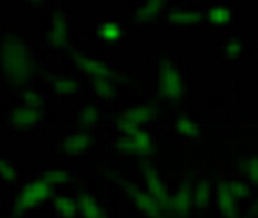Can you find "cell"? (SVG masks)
<instances>
[{
	"label": "cell",
	"mask_w": 258,
	"mask_h": 218,
	"mask_svg": "<svg viewBox=\"0 0 258 218\" xmlns=\"http://www.w3.org/2000/svg\"><path fill=\"white\" fill-rule=\"evenodd\" d=\"M201 14L195 10H178L169 14V20L173 23H197Z\"/></svg>",
	"instance_id": "2e32d148"
},
{
	"label": "cell",
	"mask_w": 258,
	"mask_h": 218,
	"mask_svg": "<svg viewBox=\"0 0 258 218\" xmlns=\"http://www.w3.org/2000/svg\"><path fill=\"white\" fill-rule=\"evenodd\" d=\"M162 7H164V2H161V0H149V2H146L143 7L139 8V11H138V19H139V20H149V19H153V17L161 11Z\"/></svg>",
	"instance_id": "d6986e66"
},
{
	"label": "cell",
	"mask_w": 258,
	"mask_h": 218,
	"mask_svg": "<svg viewBox=\"0 0 258 218\" xmlns=\"http://www.w3.org/2000/svg\"><path fill=\"white\" fill-rule=\"evenodd\" d=\"M128 192H130V195L135 201V204L143 210L146 215H149L150 218H156L159 215V204L155 201V198L150 195V193L144 192V190H141L135 186H127Z\"/></svg>",
	"instance_id": "52a82bcc"
},
{
	"label": "cell",
	"mask_w": 258,
	"mask_h": 218,
	"mask_svg": "<svg viewBox=\"0 0 258 218\" xmlns=\"http://www.w3.org/2000/svg\"><path fill=\"white\" fill-rule=\"evenodd\" d=\"M116 149L122 153L147 155L152 150V138L147 132L138 130L133 135H124L116 141Z\"/></svg>",
	"instance_id": "277c9868"
},
{
	"label": "cell",
	"mask_w": 258,
	"mask_h": 218,
	"mask_svg": "<svg viewBox=\"0 0 258 218\" xmlns=\"http://www.w3.org/2000/svg\"><path fill=\"white\" fill-rule=\"evenodd\" d=\"M99 119V110L95 105H87L81 110L78 116V123L82 126H93L96 124Z\"/></svg>",
	"instance_id": "ffe728a7"
},
{
	"label": "cell",
	"mask_w": 258,
	"mask_h": 218,
	"mask_svg": "<svg viewBox=\"0 0 258 218\" xmlns=\"http://www.w3.org/2000/svg\"><path fill=\"white\" fill-rule=\"evenodd\" d=\"M182 79L175 65L166 62L159 67V91L164 98L178 101L182 96Z\"/></svg>",
	"instance_id": "7a4b0ae2"
},
{
	"label": "cell",
	"mask_w": 258,
	"mask_h": 218,
	"mask_svg": "<svg viewBox=\"0 0 258 218\" xmlns=\"http://www.w3.org/2000/svg\"><path fill=\"white\" fill-rule=\"evenodd\" d=\"M241 51H243V45H241V42H238V40H232V42H229L227 46H226V53H227L230 58H238V56L241 54Z\"/></svg>",
	"instance_id": "f546056e"
},
{
	"label": "cell",
	"mask_w": 258,
	"mask_h": 218,
	"mask_svg": "<svg viewBox=\"0 0 258 218\" xmlns=\"http://www.w3.org/2000/svg\"><path fill=\"white\" fill-rule=\"evenodd\" d=\"M230 17H232L230 10L226 7H221V5L210 8L207 13V19L212 23H215V25H224V23H229Z\"/></svg>",
	"instance_id": "e0dca14e"
},
{
	"label": "cell",
	"mask_w": 258,
	"mask_h": 218,
	"mask_svg": "<svg viewBox=\"0 0 258 218\" xmlns=\"http://www.w3.org/2000/svg\"><path fill=\"white\" fill-rule=\"evenodd\" d=\"M176 130L179 135L182 136H187V138H195L200 135V127L192 123L190 119H187V118H181L178 119V123H176Z\"/></svg>",
	"instance_id": "44dd1931"
},
{
	"label": "cell",
	"mask_w": 258,
	"mask_h": 218,
	"mask_svg": "<svg viewBox=\"0 0 258 218\" xmlns=\"http://www.w3.org/2000/svg\"><path fill=\"white\" fill-rule=\"evenodd\" d=\"M78 207L85 218H102L99 204L90 195H81L78 200Z\"/></svg>",
	"instance_id": "5bb4252c"
},
{
	"label": "cell",
	"mask_w": 258,
	"mask_h": 218,
	"mask_svg": "<svg viewBox=\"0 0 258 218\" xmlns=\"http://www.w3.org/2000/svg\"><path fill=\"white\" fill-rule=\"evenodd\" d=\"M102 218H104V216H102Z\"/></svg>",
	"instance_id": "1f68e13d"
},
{
	"label": "cell",
	"mask_w": 258,
	"mask_h": 218,
	"mask_svg": "<svg viewBox=\"0 0 258 218\" xmlns=\"http://www.w3.org/2000/svg\"><path fill=\"white\" fill-rule=\"evenodd\" d=\"M48 184H63L68 180V175L63 171H51L43 178Z\"/></svg>",
	"instance_id": "83f0119b"
},
{
	"label": "cell",
	"mask_w": 258,
	"mask_h": 218,
	"mask_svg": "<svg viewBox=\"0 0 258 218\" xmlns=\"http://www.w3.org/2000/svg\"><path fill=\"white\" fill-rule=\"evenodd\" d=\"M146 181H147V187H149V193L155 198V201L159 204V207H170V197L167 193V189L164 187V184L161 183V180L156 177V174L149 169L146 171Z\"/></svg>",
	"instance_id": "ba28073f"
},
{
	"label": "cell",
	"mask_w": 258,
	"mask_h": 218,
	"mask_svg": "<svg viewBox=\"0 0 258 218\" xmlns=\"http://www.w3.org/2000/svg\"><path fill=\"white\" fill-rule=\"evenodd\" d=\"M22 101H23V107H28L33 110H40L45 107L43 98L36 91H25L22 94Z\"/></svg>",
	"instance_id": "d4e9b609"
},
{
	"label": "cell",
	"mask_w": 258,
	"mask_h": 218,
	"mask_svg": "<svg viewBox=\"0 0 258 218\" xmlns=\"http://www.w3.org/2000/svg\"><path fill=\"white\" fill-rule=\"evenodd\" d=\"M75 62L78 64V67L82 71H85L87 75H91L95 79H110V76H111L110 68L102 61H98V59L84 56L81 53H76L75 54Z\"/></svg>",
	"instance_id": "8992f818"
},
{
	"label": "cell",
	"mask_w": 258,
	"mask_h": 218,
	"mask_svg": "<svg viewBox=\"0 0 258 218\" xmlns=\"http://www.w3.org/2000/svg\"><path fill=\"white\" fill-rule=\"evenodd\" d=\"M42 121V113L40 110H33L28 107H20L16 108L10 115V124L16 127H30L34 126Z\"/></svg>",
	"instance_id": "9c48e42d"
},
{
	"label": "cell",
	"mask_w": 258,
	"mask_h": 218,
	"mask_svg": "<svg viewBox=\"0 0 258 218\" xmlns=\"http://www.w3.org/2000/svg\"><path fill=\"white\" fill-rule=\"evenodd\" d=\"M67 37H68L67 22H65V19L62 17V14H60V13H57V14L54 16V19H53V27H51L50 39H51L53 45H56V46H62V45H65Z\"/></svg>",
	"instance_id": "4fadbf2b"
},
{
	"label": "cell",
	"mask_w": 258,
	"mask_h": 218,
	"mask_svg": "<svg viewBox=\"0 0 258 218\" xmlns=\"http://www.w3.org/2000/svg\"><path fill=\"white\" fill-rule=\"evenodd\" d=\"M54 204H56L57 212L62 216H65V218H73L76 215L78 209H79L78 207V203H75L73 200H70L67 197H57L56 201H54Z\"/></svg>",
	"instance_id": "ac0fdd59"
},
{
	"label": "cell",
	"mask_w": 258,
	"mask_h": 218,
	"mask_svg": "<svg viewBox=\"0 0 258 218\" xmlns=\"http://www.w3.org/2000/svg\"><path fill=\"white\" fill-rule=\"evenodd\" d=\"M253 210H255V212H258V200H256V203H255V207H253Z\"/></svg>",
	"instance_id": "4dcf8cb0"
},
{
	"label": "cell",
	"mask_w": 258,
	"mask_h": 218,
	"mask_svg": "<svg viewBox=\"0 0 258 218\" xmlns=\"http://www.w3.org/2000/svg\"><path fill=\"white\" fill-rule=\"evenodd\" d=\"M229 189L232 192V195L235 198H238V200L246 198L249 195V186L244 181H230Z\"/></svg>",
	"instance_id": "484cf974"
},
{
	"label": "cell",
	"mask_w": 258,
	"mask_h": 218,
	"mask_svg": "<svg viewBox=\"0 0 258 218\" xmlns=\"http://www.w3.org/2000/svg\"><path fill=\"white\" fill-rule=\"evenodd\" d=\"M93 87H95L96 94L101 96V98H105V99L113 98L114 93H116V88H114V85L111 84L110 79H95Z\"/></svg>",
	"instance_id": "603a6c76"
},
{
	"label": "cell",
	"mask_w": 258,
	"mask_h": 218,
	"mask_svg": "<svg viewBox=\"0 0 258 218\" xmlns=\"http://www.w3.org/2000/svg\"><path fill=\"white\" fill-rule=\"evenodd\" d=\"M153 110L149 105H138L124 115L119 116V119L116 121V127L125 135H133L139 130V126H143L144 123L152 118Z\"/></svg>",
	"instance_id": "5b68a950"
},
{
	"label": "cell",
	"mask_w": 258,
	"mask_h": 218,
	"mask_svg": "<svg viewBox=\"0 0 258 218\" xmlns=\"http://www.w3.org/2000/svg\"><path fill=\"white\" fill-rule=\"evenodd\" d=\"M190 204H192L190 187H187V186H182L175 193V197L170 200V209L178 215H185L190 209Z\"/></svg>",
	"instance_id": "7c38bea8"
},
{
	"label": "cell",
	"mask_w": 258,
	"mask_h": 218,
	"mask_svg": "<svg viewBox=\"0 0 258 218\" xmlns=\"http://www.w3.org/2000/svg\"><path fill=\"white\" fill-rule=\"evenodd\" d=\"M0 175L5 181H13L16 178V171L11 164H8L7 161H2L0 162Z\"/></svg>",
	"instance_id": "f1b7e54d"
},
{
	"label": "cell",
	"mask_w": 258,
	"mask_h": 218,
	"mask_svg": "<svg viewBox=\"0 0 258 218\" xmlns=\"http://www.w3.org/2000/svg\"><path fill=\"white\" fill-rule=\"evenodd\" d=\"M2 68L5 75L17 84H23L31 75V59L25 46L14 37L2 42Z\"/></svg>",
	"instance_id": "6da1fadb"
},
{
	"label": "cell",
	"mask_w": 258,
	"mask_h": 218,
	"mask_svg": "<svg viewBox=\"0 0 258 218\" xmlns=\"http://www.w3.org/2000/svg\"><path fill=\"white\" fill-rule=\"evenodd\" d=\"M209 200H210V187H209V183L207 181H201L195 192H194V204L198 210H203L206 209V206L209 204Z\"/></svg>",
	"instance_id": "9a60e30c"
},
{
	"label": "cell",
	"mask_w": 258,
	"mask_h": 218,
	"mask_svg": "<svg viewBox=\"0 0 258 218\" xmlns=\"http://www.w3.org/2000/svg\"><path fill=\"white\" fill-rule=\"evenodd\" d=\"M54 87L56 90L60 93V94H73L78 91V82L73 79V78H68V76H62V78H57L56 82H54Z\"/></svg>",
	"instance_id": "cb8c5ba5"
},
{
	"label": "cell",
	"mask_w": 258,
	"mask_h": 218,
	"mask_svg": "<svg viewBox=\"0 0 258 218\" xmlns=\"http://www.w3.org/2000/svg\"><path fill=\"white\" fill-rule=\"evenodd\" d=\"M244 172L249 177V180L255 184H258V158H249L244 162Z\"/></svg>",
	"instance_id": "4316f807"
},
{
	"label": "cell",
	"mask_w": 258,
	"mask_h": 218,
	"mask_svg": "<svg viewBox=\"0 0 258 218\" xmlns=\"http://www.w3.org/2000/svg\"><path fill=\"white\" fill-rule=\"evenodd\" d=\"M217 200L221 213L226 218H235L237 216V207H235V197L232 195L227 183H221L217 189Z\"/></svg>",
	"instance_id": "30bf717a"
},
{
	"label": "cell",
	"mask_w": 258,
	"mask_h": 218,
	"mask_svg": "<svg viewBox=\"0 0 258 218\" xmlns=\"http://www.w3.org/2000/svg\"><path fill=\"white\" fill-rule=\"evenodd\" d=\"M99 34L102 39H105L108 42L118 40L121 37V27L116 22H105L99 28Z\"/></svg>",
	"instance_id": "7402d4cb"
},
{
	"label": "cell",
	"mask_w": 258,
	"mask_h": 218,
	"mask_svg": "<svg viewBox=\"0 0 258 218\" xmlns=\"http://www.w3.org/2000/svg\"><path fill=\"white\" fill-rule=\"evenodd\" d=\"M90 144H91V136L88 133H76L62 141L60 150L62 153L67 155H78L84 152L87 147H90Z\"/></svg>",
	"instance_id": "8fae6325"
},
{
	"label": "cell",
	"mask_w": 258,
	"mask_h": 218,
	"mask_svg": "<svg viewBox=\"0 0 258 218\" xmlns=\"http://www.w3.org/2000/svg\"><path fill=\"white\" fill-rule=\"evenodd\" d=\"M51 192V184H48L45 180H37L31 184H28L25 189L20 192V195L14 204L16 212H23L30 207H34L40 201H43Z\"/></svg>",
	"instance_id": "3957f363"
}]
</instances>
